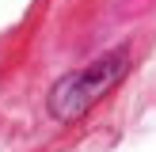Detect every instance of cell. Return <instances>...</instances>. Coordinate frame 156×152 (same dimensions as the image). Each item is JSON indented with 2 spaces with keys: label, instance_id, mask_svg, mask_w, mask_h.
I'll list each match as a JSON object with an SVG mask.
<instances>
[{
  "label": "cell",
  "instance_id": "6da1fadb",
  "mask_svg": "<svg viewBox=\"0 0 156 152\" xmlns=\"http://www.w3.org/2000/svg\"><path fill=\"white\" fill-rule=\"evenodd\" d=\"M122 72H126V53L118 50V53H107V57L91 61V65L80 68V72L65 76V80L50 91V110H53V118H61V122L80 118L103 91H111L114 84L122 80Z\"/></svg>",
  "mask_w": 156,
  "mask_h": 152
}]
</instances>
